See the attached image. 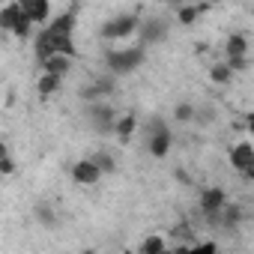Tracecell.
<instances>
[{"label":"cell","instance_id":"cell-1","mask_svg":"<svg viewBox=\"0 0 254 254\" xmlns=\"http://www.w3.org/2000/svg\"><path fill=\"white\" fill-rule=\"evenodd\" d=\"M141 63H144V48L141 45H135V48H120V51L114 48V51L105 54V66H108L111 75H129Z\"/></svg>","mask_w":254,"mask_h":254},{"label":"cell","instance_id":"cell-2","mask_svg":"<svg viewBox=\"0 0 254 254\" xmlns=\"http://www.w3.org/2000/svg\"><path fill=\"white\" fill-rule=\"evenodd\" d=\"M147 150H150L153 159H165L171 153V129L159 117H153L147 123Z\"/></svg>","mask_w":254,"mask_h":254},{"label":"cell","instance_id":"cell-3","mask_svg":"<svg viewBox=\"0 0 254 254\" xmlns=\"http://www.w3.org/2000/svg\"><path fill=\"white\" fill-rule=\"evenodd\" d=\"M138 24H141V18L135 12H123V15L102 24V39H126L138 30Z\"/></svg>","mask_w":254,"mask_h":254},{"label":"cell","instance_id":"cell-4","mask_svg":"<svg viewBox=\"0 0 254 254\" xmlns=\"http://www.w3.org/2000/svg\"><path fill=\"white\" fill-rule=\"evenodd\" d=\"M87 120L96 132H114V120L117 111L108 102H87Z\"/></svg>","mask_w":254,"mask_h":254},{"label":"cell","instance_id":"cell-5","mask_svg":"<svg viewBox=\"0 0 254 254\" xmlns=\"http://www.w3.org/2000/svg\"><path fill=\"white\" fill-rule=\"evenodd\" d=\"M168 30H171V24H168L165 18L141 21V24H138V45H141V48H147V45L165 42V39H168Z\"/></svg>","mask_w":254,"mask_h":254},{"label":"cell","instance_id":"cell-6","mask_svg":"<svg viewBox=\"0 0 254 254\" xmlns=\"http://www.w3.org/2000/svg\"><path fill=\"white\" fill-rule=\"evenodd\" d=\"M230 165H233L236 171H242L245 180H251V177H254V147H251L248 141L236 144V147L230 150Z\"/></svg>","mask_w":254,"mask_h":254},{"label":"cell","instance_id":"cell-7","mask_svg":"<svg viewBox=\"0 0 254 254\" xmlns=\"http://www.w3.org/2000/svg\"><path fill=\"white\" fill-rule=\"evenodd\" d=\"M224 200H227V194L221 189H206L200 194V209H203V215H206L209 224H218V212H221Z\"/></svg>","mask_w":254,"mask_h":254},{"label":"cell","instance_id":"cell-8","mask_svg":"<svg viewBox=\"0 0 254 254\" xmlns=\"http://www.w3.org/2000/svg\"><path fill=\"white\" fill-rule=\"evenodd\" d=\"M99 177H102V171H99L90 159H81V162L72 165V180H75L78 186H96Z\"/></svg>","mask_w":254,"mask_h":254},{"label":"cell","instance_id":"cell-9","mask_svg":"<svg viewBox=\"0 0 254 254\" xmlns=\"http://www.w3.org/2000/svg\"><path fill=\"white\" fill-rule=\"evenodd\" d=\"M24 15L33 21V24H42L48 15H51V0H18Z\"/></svg>","mask_w":254,"mask_h":254},{"label":"cell","instance_id":"cell-10","mask_svg":"<svg viewBox=\"0 0 254 254\" xmlns=\"http://www.w3.org/2000/svg\"><path fill=\"white\" fill-rule=\"evenodd\" d=\"M114 93V78H99V81H93L90 87H84L78 96L84 99V102H96V99H105V96H111Z\"/></svg>","mask_w":254,"mask_h":254},{"label":"cell","instance_id":"cell-11","mask_svg":"<svg viewBox=\"0 0 254 254\" xmlns=\"http://www.w3.org/2000/svg\"><path fill=\"white\" fill-rule=\"evenodd\" d=\"M218 224H221L224 230H236V227L242 224V206L224 200V206H221V212H218Z\"/></svg>","mask_w":254,"mask_h":254},{"label":"cell","instance_id":"cell-12","mask_svg":"<svg viewBox=\"0 0 254 254\" xmlns=\"http://www.w3.org/2000/svg\"><path fill=\"white\" fill-rule=\"evenodd\" d=\"M135 126H138V120H135V114H126V117H117L114 120V135L126 144V141H132V135H135Z\"/></svg>","mask_w":254,"mask_h":254},{"label":"cell","instance_id":"cell-13","mask_svg":"<svg viewBox=\"0 0 254 254\" xmlns=\"http://www.w3.org/2000/svg\"><path fill=\"white\" fill-rule=\"evenodd\" d=\"M42 69H45V72H54V75H66V72L72 69V57H66V54H51V57L42 60Z\"/></svg>","mask_w":254,"mask_h":254},{"label":"cell","instance_id":"cell-14","mask_svg":"<svg viewBox=\"0 0 254 254\" xmlns=\"http://www.w3.org/2000/svg\"><path fill=\"white\" fill-rule=\"evenodd\" d=\"M72 27H75V12H66L63 18H57L51 27H45L48 36H72Z\"/></svg>","mask_w":254,"mask_h":254},{"label":"cell","instance_id":"cell-15","mask_svg":"<svg viewBox=\"0 0 254 254\" xmlns=\"http://www.w3.org/2000/svg\"><path fill=\"white\" fill-rule=\"evenodd\" d=\"M18 15H21V3L3 6V9H0V30H12V24L18 21Z\"/></svg>","mask_w":254,"mask_h":254},{"label":"cell","instance_id":"cell-16","mask_svg":"<svg viewBox=\"0 0 254 254\" xmlns=\"http://www.w3.org/2000/svg\"><path fill=\"white\" fill-rule=\"evenodd\" d=\"M60 84H63V75H54V72H45L42 78H39V93L42 96H51V93H57L60 90Z\"/></svg>","mask_w":254,"mask_h":254},{"label":"cell","instance_id":"cell-17","mask_svg":"<svg viewBox=\"0 0 254 254\" xmlns=\"http://www.w3.org/2000/svg\"><path fill=\"white\" fill-rule=\"evenodd\" d=\"M227 57H239V54H248V39L242 36V33H233L230 39H227Z\"/></svg>","mask_w":254,"mask_h":254},{"label":"cell","instance_id":"cell-18","mask_svg":"<svg viewBox=\"0 0 254 254\" xmlns=\"http://www.w3.org/2000/svg\"><path fill=\"white\" fill-rule=\"evenodd\" d=\"M33 51H36V60H39V63H42L45 57H51V54H54L51 39L45 36V30H39V36H36V42H33Z\"/></svg>","mask_w":254,"mask_h":254},{"label":"cell","instance_id":"cell-19","mask_svg":"<svg viewBox=\"0 0 254 254\" xmlns=\"http://www.w3.org/2000/svg\"><path fill=\"white\" fill-rule=\"evenodd\" d=\"M209 78H212L215 84H230V78H233V69H230L227 63H215V66L209 69Z\"/></svg>","mask_w":254,"mask_h":254},{"label":"cell","instance_id":"cell-20","mask_svg":"<svg viewBox=\"0 0 254 254\" xmlns=\"http://www.w3.org/2000/svg\"><path fill=\"white\" fill-rule=\"evenodd\" d=\"M168 245H165V239L162 236H147L144 242H141V254H162Z\"/></svg>","mask_w":254,"mask_h":254},{"label":"cell","instance_id":"cell-21","mask_svg":"<svg viewBox=\"0 0 254 254\" xmlns=\"http://www.w3.org/2000/svg\"><path fill=\"white\" fill-rule=\"evenodd\" d=\"M90 162H93L102 174H111V171L117 168V162L111 159V153H96V156H90Z\"/></svg>","mask_w":254,"mask_h":254},{"label":"cell","instance_id":"cell-22","mask_svg":"<svg viewBox=\"0 0 254 254\" xmlns=\"http://www.w3.org/2000/svg\"><path fill=\"white\" fill-rule=\"evenodd\" d=\"M174 120H180V123H191V120H194V105L180 102V105L174 108Z\"/></svg>","mask_w":254,"mask_h":254},{"label":"cell","instance_id":"cell-23","mask_svg":"<svg viewBox=\"0 0 254 254\" xmlns=\"http://www.w3.org/2000/svg\"><path fill=\"white\" fill-rule=\"evenodd\" d=\"M36 218H39L45 227H54V212H51L48 203H39V206H36Z\"/></svg>","mask_w":254,"mask_h":254},{"label":"cell","instance_id":"cell-24","mask_svg":"<svg viewBox=\"0 0 254 254\" xmlns=\"http://www.w3.org/2000/svg\"><path fill=\"white\" fill-rule=\"evenodd\" d=\"M197 15H200V12H197V6H180V12H177L180 24H191Z\"/></svg>","mask_w":254,"mask_h":254},{"label":"cell","instance_id":"cell-25","mask_svg":"<svg viewBox=\"0 0 254 254\" xmlns=\"http://www.w3.org/2000/svg\"><path fill=\"white\" fill-rule=\"evenodd\" d=\"M227 66L233 72H245L248 69V54H239V57H227Z\"/></svg>","mask_w":254,"mask_h":254},{"label":"cell","instance_id":"cell-26","mask_svg":"<svg viewBox=\"0 0 254 254\" xmlns=\"http://www.w3.org/2000/svg\"><path fill=\"white\" fill-rule=\"evenodd\" d=\"M194 120L206 126V123H212V120H215V111H212V108H194Z\"/></svg>","mask_w":254,"mask_h":254},{"label":"cell","instance_id":"cell-27","mask_svg":"<svg viewBox=\"0 0 254 254\" xmlns=\"http://www.w3.org/2000/svg\"><path fill=\"white\" fill-rule=\"evenodd\" d=\"M0 174H15V159L12 156H3V159H0Z\"/></svg>","mask_w":254,"mask_h":254},{"label":"cell","instance_id":"cell-28","mask_svg":"<svg viewBox=\"0 0 254 254\" xmlns=\"http://www.w3.org/2000/svg\"><path fill=\"white\" fill-rule=\"evenodd\" d=\"M194 251H203V254H215L218 251V245L215 242H197V245H191Z\"/></svg>","mask_w":254,"mask_h":254},{"label":"cell","instance_id":"cell-29","mask_svg":"<svg viewBox=\"0 0 254 254\" xmlns=\"http://www.w3.org/2000/svg\"><path fill=\"white\" fill-rule=\"evenodd\" d=\"M177 180H180L183 186H191V174H189V171H177Z\"/></svg>","mask_w":254,"mask_h":254},{"label":"cell","instance_id":"cell-30","mask_svg":"<svg viewBox=\"0 0 254 254\" xmlns=\"http://www.w3.org/2000/svg\"><path fill=\"white\" fill-rule=\"evenodd\" d=\"M3 156H9V150H6V144H3V141H0V159H3Z\"/></svg>","mask_w":254,"mask_h":254},{"label":"cell","instance_id":"cell-31","mask_svg":"<svg viewBox=\"0 0 254 254\" xmlns=\"http://www.w3.org/2000/svg\"><path fill=\"white\" fill-rule=\"evenodd\" d=\"M165 3H171V6H183L186 0H165Z\"/></svg>","mask_w":254,"mask_h":254}]
</instances>
